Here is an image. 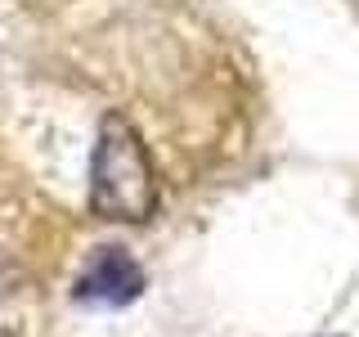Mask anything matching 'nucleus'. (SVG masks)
I'll return each mask as SVG.
<instances>
[{"mask_svg": "<svg viewBox=\"0 0 359 337\" xmlns=\"http://www.w3.org/2000/svg\"><path fill=\"white\" fill-rule=\"evenodd\" d=\"M140 292H144V270L121 247H99L86 275L76 279V301H95V306H126Z\"/></svg>", "mask_w": 359, "mask_h": 337, "instance_id": "f03ea898", "label": "nucleus"}, {"mask_svg": "<svg viewBox=\"0 0 359 337\" xmlns=\"http://www.w3.org/2000/svg\"><path fill=\"white\" fill-rule=\"evenodd\" d=\"M157 207V185L140 131L121 112H108L99 126L95 162H90V211L104 220H149Z\"/></svg>", "mask_w": 359, "mask_h": 337, "instance_id": "f257e3e1", "label": "nucleus"}]
</instances>
